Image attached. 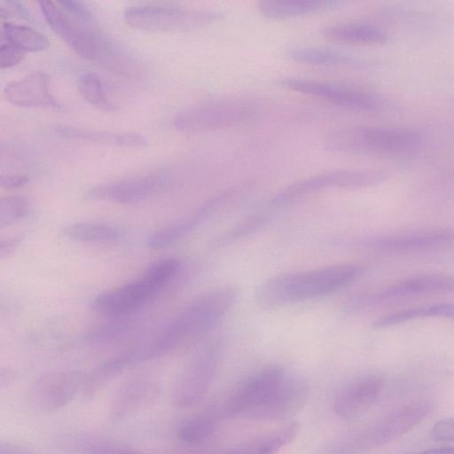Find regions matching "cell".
Returning a JSON list of instances; mask_svg holds the SVG:
<instances>
[{
    "label": "cell",
    "instance_id": "8fae6325",
    "mask_svg": "<svg viewBox=\"0 0 454 454\" xmlns=\"http://www.w3.org/2000/svg\"><path fill=\"white\" fill-rule=\"evenodd\" d=\"M223 350L215 340L199 350L177 377L172 390L173 403L181 408L199 403L207 393Z\"/></svg>",
    "mask_w": 454,
    "mask_h": 454
},
{
    "label": "cell",
    "instance_id": "f35d334b",
    "mask_svg": "<svg viewBox=\"0 0 454 454\" xmlns=\"http://www.w3.org/2000/svg\"><path fill=\"white\" fill-rule=\"evenodd\" d=\"M0 454H35V452L21 444L2 442L0 443Z\"/></svg>",
    "mask_w": 454,
    "mask_h": 454
},
{
    "label": "cell",
    "instance_id": "f546056e",
    "mask_svg": "<svg viewBox=\"0 0 454 454\" xmlns=\"http://www.w3.org/2000/svg\"><path fill=\"white\" fill-rule=\"evenodd\" d=\"M3 38L6 43L25 51H41L50 45L43 33L27 26L4 22L2 27Z\"/></svg>",
    "mask_w": 454,
    "mask_h": 454
},
{
    "label": "cell",
    "instance_id": "7c38bea8",
    "mask_svg": "<svg viewBox=\"0 0 454 454\" xmlns=\"http://www.w3.org/2000/svg\"><path fill=\"white\" fill-rule=\"evenodd\" d=\"M171 184L170 173L158 170L95 185L85 196L93 200L135 204L167 191Z\"/></svg>",
    "mask_w": 454,
    "mask_h": 454
},
{
    "label": "cell",
    "instance_id": "2e32d148",
    "mask_svg": "<svg viewBox=\"0 0 454 454\" xmlns=\"http://www.w3.org/2000/svg\"><path fill=\"white\" fill-rule=\"evenodd\" d=\"M309 395L308 383L300 377L286 375L273 394L247 418L264 421H281L299 412Z\"/></svg>",
    "mask_w": 454,
    "mask_h": 454
},
{
    "label": "cell",
    "instance_id": "e0dca14e",
    "mask_svg": "<svg viewBox=\"0 0 454 454\" xmlns=\"http://www.w3.org/2000/svg\"><path fill=\"white\" fill-rule=\"evenodd\" d=\"M384 386V380L377 374H366L351 380L334 396L333 411L343 420L361 417L380 398Z\"/></svg>",
    "mask_w": 454,
    "mask_h": 454
},
{
    "label": "cell",
    "instance_id": "277c9868",
    "mask_svg": "<svg viewBox=\"0 0 454 454\" xmlns=\"http://www.w3.org/2000/svg\"><path fill=\"white\" fill-rule=\"evenodd\" d=\"M424 136L409 128L352 126L331 131L325 148L339 154L408 155L423 145Z\"/></svg>",
    "mask_w": 454,
    "mask_h": 454
},
{
    "label": "cell",
    "instance_id": "ab89813d",
    "mask_svg": "<svg viewBox=\"0 0 454 454\" xmlns=\"http://www.w3.org/2000/svg\"><path fill=\"white\" fill-rule=\"evenodd\" d=\"M21 236L2 239L0 241V257L8 256L21 242Z\"/></svg>",
    "mask_w": 454,
    "mask_h": 454
},
{
    "label": "cell",
    "instance_id": "3957f363",
    "mask_svg": "<svg viewBox=\"0 0 454 454\" xmlns=\"http://www.w3.org/2000/svg\"><path fill=\"white\" fill-rule=\"evenodd\" d=\"M433 402L416 399L402 404L369 425L324 442L314 454H364L409 432L432 411Z\"/></svg>",
    "mask_w": 454,
    "mask_h": 454
},
{
    "label": "cell",
    "instance_id": "60d3db41",
    "mask_svg": "<svg viewBox=\"0 0 454 454\" xmlns=\"http://www.w3.org/2000/svg\"><path fill=\"white\" fill-rule=\"evenodd\" d=\"M15 378V372L8 368H2L0 372V386L4 388L11 384Z\"/></svg>",
    "mask_w": 454,
    "mask_h": 454
},
{
    "label": "cell",
    "instance_id": "7a4b0ae2",
    "mask_svg": "<svg viewBox=\"0 0 454 454\" xmlns=\"http://www.w3.org/2000/svg\"><path fill=\"white\" fill-rule=\"evenodd\" d=\"M364 272L359 263L341 262L276 275L256 287L254 301L268 310L314 300L348 286Z\"/></svg>",
    "mask_w": 454,
    "mask_h": 454
},
{
    "label": "cell",
    "instance_id": "cb8c5ba5",
    "mask_svg": "<svg viewBox=\"0 0 454 454\" xmlns=\"http://www.w3.org/2000/svg\"><path fill=\"white\" fill-rule=\"evenodd\" d=\"M322 36L331 42L354 44L380 43L387 34L378 27L364 23H336L324 27Z\"/></svg>",
    "mask_w": 454,
    "mask_h": 454
},
{
    "label": "cell",
    "instance_id": "5bb4252c",
    "mask_svg": "<svg viewBox=\"0 0 454 454\" xmlns=\"http://www.w3.org/2000/svg\"><path fill=\"white\" fill-rule=\"evenodd\" d=\"M286 375L278 364L263 367L238 387L226 403L224 414L247 418L273 394Z\"/></svg>",
    "mask_w": 454,
    "mask_h": 454
},
{
    "label": "cell",
    "instance_id": "d590c367",
    "mask_svg": "<svg viewBox=\"0 0 454 454\" xmlns=\"http://www.w3.org/2000/svg\"><path fill=\"white\" fill-rule=\"evenodd\" d=\"M430 436L435 441L454 442V419H444L434 424Z\"/></svg>",
    "mask_w": 454,
    "mask_h": 454
},
{
    "label": "cell",
    "instance_id": "30bf717a",
    "mask_svg": "<svg viewBox=\"0 0 454 454\" xmlns=\"http://www.w3.org/2000/svg\"><path fill=\"white\" fill-rule=\"evenodd\" d=\"M278 84L290 90L352 110L383 112L393 107L392 102L381 95L347 85L297 77L279 79Z\"/></svg>",
    "mask_w": 454,
    "mask_h": 454
},
{
    "label": "cell",
    "instance_id": "d6a6232c",
    "mask_svg": "<svg viewBox=\"0 0 454 454\" xmlns=\"http://www.w3.org/2000/svg\"><path fill=\"white\" fill-rule=\"evenodd\" d=\"M31 210V202L23 196L12 195L0 200V228L12 225L25 218Z\"/></svg>",
    "mask_w": 454,
    "mask_h": 454
},
{
    "label": "cell",
    "instance_id": "484cf974",
    "mask_svg": "<svg viewBox=\"0 0 454 454\" xmlns=\"http://www.w3.org/2000/svg\"><path fill=\"white\" fill-rule=\"evenodd\" d=\"M286 55L294 61L316 66L361 67L367 64L350 54L317 47H293Z\"/></svg>",
    "mask_w": 454,
    "mask_h": 454
},
{
    "label": "cell",
    "instance_id": "9c48e42d",
    "mask_svg": "<svg viewBox=\"0 0 454 454\" xmlns=\"http://www.w3.org/2000/svg\"><path fill=\"white\" fill-rule=\"evenodd\" d=\"M223 16L219 12L159 4L134 5L124 12L125 21L129 26L153 32L192 30L218 20Z\"/></svg>",
    "mask_w": 454,
    "mask_h": 454
},
{
    "label": "cell",
    "instance_id": "6da1fadb",
    "mask_svg": "<svg viewBox=\"0 0 454 454\" xmlns=\"http://www.w3.org/2000/svg\"><path fill=\"white\" fill-rule=\"evenodd\" d=\"M239 291L222 286L190 301L154 337L129 350L133 366L164 356L211 332L235 305Z\"/></svg>",
    "mask_w": 454,
    "mask_h": 454
},
{
    "label": "cell",
    "instance_id": "e575fe53",
    "mask_svg": "<svg viewBox=\"0 0 454 454\" xmlns=\"http://www.w3.org/2000/svg\"><path fill=\"white\" fill-rule=\"evenodd\" d=\"M131 327L129 320H117L102 325L91 332L87 337L90 343L103 344L114 341L126 334Z\"/></svg>",
    "mask_w": 454,
    "mask_h": 454
},
{
    "label": "cell",
    "instance_id": "603a6c76",
    "mask_svg": "<svg viewBox=\"0 0 454 454\" xmlns=\"http://www.w3.org/2000/svg\"><path fill=\"white\" fill-rule=\"evenodd\" d=\"M55 133L66 139L117 146L143 147L147 144L146 138L137 133L111 132L72 126H58Z\"/></svg>",
    "mask_w": 454,
    "mask_h": 454
},
{
    "label": "cell",
    "instance_id": "44dd1931",
    "mask_svg": "<svg viewBox=\"0 0 454 454\" xmlns=\"http://www.w3.org/2000/svg\"><path fill=\"white\" fill-rule=\"evenodd\" d=\"M229 199L226 192L219 193L200 205L189 216L179 219L153 232L147 240L152 249L167 247L192 232L202 221L214 213L215 209Z\"/></svg>",
    "mask_w": 454,
    "mask_h": 454
},
{
    "label": "cell",
    "instance_id": "8d00e7d4",
    "mask_svg": "<svg viewBox=\"0 0 454 454\" xmlns=\"http://www.w3.org/2000/svg\"><path fill=\"white\" fill-rule=\"evenodd\" d=\"M25 52L19 48L6 43L0 48L1 68L12 67L19 64L24 58Z\"/></svg>",
    "mask_w": 454,
    "mask_h": 454
},
{
    "label": "cell",
    "instance_id": "ba28073f",
    "mask_svg": "<svg viewBox=\"0 0 454 454\" xmlns=\"http://www.w3.org/2000/svg\"><path fill=\"white\" fill-rule=\"evenodd\" d=\"M387 178V175L375 170H333L311 176L281 189L272 196L266 211L283 208L301 199L328 188L356 189L374 186Z\"/></svg>",
    "mask_w": 454,
    "mask_h": 454
},
{
    "label": "cell",
    "instance_id": "ac0fdd59",
    "mask_svg": "<svg viewBox=\"0 0 454 454\" xmlns=\"http://www.w3.org/2000/svg\"><path fill=\"white\" fill-rule=\"evenodd\" d=\"M159 383L146 374H137L124 381L114 394L108 417L113 424L121 423L146 407L157 396Z\"/></svg>",
    "mask_w": 454,
    "mask_h": 454
},
{
    "label": "cell",
    "instance_id": "1f68e13d",
    "mask_svg": "<svg viewBox=\"0 0 454 454\" xmlns=\"http://www.w3.org/2000/svg\"><path fill=\"white\" fill-rule=\"evenodd\" d=\"M215 427V419L211 415H198L188 419L179 427L177 438L184 443L195 444L210 436Z\"/></svg>",
    "mask_w": 454,
    "mask_h": 454
},
{
    "label": "cell",
    "instance_id": "52a82bcc",
    "mask_svg": "<svg viewBox=\"0 0 454 454\" xmlns=\"http://www.w3.org/2000/svg\"><path fill=\"white\" fill-rule=\"evenodd\" d=\"M258 114L259 105L251 98H215L183 108L175 115L173 125L185 132L208 131L250 121Z\"/></svg>",
    "mask_w": 454,
    "mask_h": 454
},
{
    "label": "cell",
    "instance_id": "ffe728a7",
    "mask_svg": "<svg viewBox=\"0 0 454 454\" xmlns=\"http://www.w3.org/2000/svg\"><path fill=\"white\" fill-rule=\"evenodd\" d=\"M4 96L11 104L19 106L60 108L50 91L48 76L43 72H35L8 83L4 89Z\"/></svg>",
    "mask_w": 454,
    "mask_h": 454
},
{
    "label": "cell",
    "instance_id": "5b68a950",
    "mask_svg": "<svg viewBox=\"0 0 454 454\" xmlns=\"http://www.w3.org/2000/svg\"><path fill=\"white\" fill-rule=\"evenodd\" d=\"M180 268L181 262L176 258L155 262L137 279L96 296L91 301V309L115 317L130 316L153 300Z\"/></svg>",
    "mask_w": 454,
    "mask_h": 454
},
{
    "label": "cell",
    "instance_id": "f1b7e54d",
    "mask_svg": "<svg viewBox=\"0 0 454 454\" xmlns=\"http://www.w3.org/2000/svg\"><path fill=\"white\" fill-rule=\"evenodd\" d=\"M425 317H442L454 320V303L441 302L409 308L385 315L373 322V328L381 329Z\"/></svg>",
    "mask_w": 454,
    "mask_h": 454
},
{
    "label": "cell",
    "instance_id": "9a60e30c",
    "mask_svg": "<svg viewBox=\"0 0 454 454\" xmlns=\"http://www.w3.org/2000/svg\"><path fill=\"white\" fill-rule=\"evenodd\" d=\"M454 244V228L443 227L367 239L361 246L384 253L436 250Z\"/></svg>",
    "mask_w": 454,
    "mask_h": 454
},
{
    "label": "cell",
    "instance_id": "83f0119b",
    "mask_svg": "<svg viewBox=\"0 0 454 454\" xmlns=\"http://www.w3.org/2000/svg\"><path fill=\"white\" fill-rule=\"evenodd\" d=\"M129 368L123 353L98 364L90 371L84 372L81 396L83 399H91L109 381Z\"/></svg>",
    "mask_w": 454,
    "mask_h": 454
},
{
    "label": "cell",
    "instance_id": "4316f807",
    "mask_svg": "<svg viewBox=\"0 0 454 454\" xmlns=\"http://www.w3.org/2000/svg\"><path fill=\"white\" fill-rule=\"evenodd\" d=\"M67 239L82 243H106L119 239L123 231L117 225L103 222H79L60 231Z\"/></svg>",
    "mask_w": 454,
    "mask_h": 454
},
{
    "label": "cell",
    "instance_id": "8992f818",
    "mask_svg": "<svg viewBox=\"0 0 454 454\" xmlns=\"http://www.w3.org/2000/svg\"><path fill=\"white\" fill-rule=\"evenodd\" d=\"M44 20L78 55L99 60L106 39L98 33L90 11L79 1H40Z\"/></svg>",
    "mask_w": 454,
    "mask_h": 454
},
{
    "label": "cell",
    "instance_id": "7402d4cb",
    "mask_svg": "<svg viewBox=\"0 0 454 454\" xmlns=\"http://www.w3.org/2000/svg\"><path fill=\"white\" fill-rule=\"evenodd\" d=\"M336 0H262L256 4L258 12L271 20H284L317 13L338 7Z\"/></svg>",
    "mask_w": 454,
    "mask_h": 454
},
{
    "label": "cell",
    "instance_id": "b9f144b4",
    "mask_svg": "<svg viewBox=\"0 0 454 454\" xmlns=\"http://www.w3.org/2000/svg\"><path fill=\"white\" fill-rule=\"evenodd\" d=\"M412 454H454V447L427 449Z\"/></svg>",
    "mask_w": 454,
    "mask_h": 454
},
{
    "label": "cell",
    "instance_id": "d6986e66",
    "mask_svg": "<svg viewBox=\"0 0 454 454\" xmlns=\"http://www.w3.org/2000/svg\"><path fill=\"white\" fill-rule=\"evenodd\" d=\"M453 294L454 276L442 273L415 275L402 279L371 297L369 302L430 294Z\"/></svg>",
    "mask_w": 454,
    "mask_h": 454
},
{
    "label": "cell",
    "instance_id": "4dcf8cb0",
    "mask_svg": "<svg viewBox=\"0 0 454 454\" xmlns=\"http://www.w3.org/2000/svg\"><path fill=\"white\" fill-rule=\"evenodd\" d=\"M78 90L90 105L103 111H114L116 106L109 100L101 79L91 72H84L78 78Z\"/></svg>",
    "mask_w": 454,
    "mask_h": 454
},
{
    "label": "cell",
    "instance_id": "74e56055",
    "mask_svg": "<svg viewBox=\"0 0 454 454\" xmlns=\"http://www.w3.org/2000/svg\"><path fill=\"white\" fill-rule=\"evenodd\" d=\"M29 181V176L24 173H2L0 176V185L6 189L19 188Z\"/></svg>",
    "mask_w": 454,
    "mask_h": 454
},
{
    "label": "cell",
    "instance_id": "836d02e7",
    "mask_svg": "<svg viewBox=\"0 0 454 454\" xmlns=\"http://www.w3.org/2000/svg\"><path fill=\"white\" fill-rule=\"evenodd\" d=\"M77 454H146L137 450L118 444L116 442L100 440L87 439L76 447Z\"/></svg>",
    "mask_w": 454,
    "mask_h": 454
},
{
    "label": "cell",
    "instance_id": "4fadbf2b",
    "mask_svg": "<svg viewBox=\"0 0 454 454\" xmlns=\"http://www.w3.org/2000/svg\"><path fill=\"white\" fill-rule=\"evenodd\" d=\"M84 372L51 371L41 374L27 389V402L35 411L53 412L64 408L81 392Z\"/></svg>",
    "mask_w": 454,
    "mask_h": 454
},
{
    "label": "cell",
    "instance_id": "d4e9b609",
    "mask_svg": "<svg viewBox=\"0 0 454 454\" xmlns=\"http://www.w3.org/2000/svg\"><path fill=\"white\" fill-rule=\"evenodd\" d=\"M299 431L300 425L292 421L234 448L228 454H276L291 443Z\"/></svg>",
    "mask_w": 454,
    "mask_h": 454
}]
</instances>
